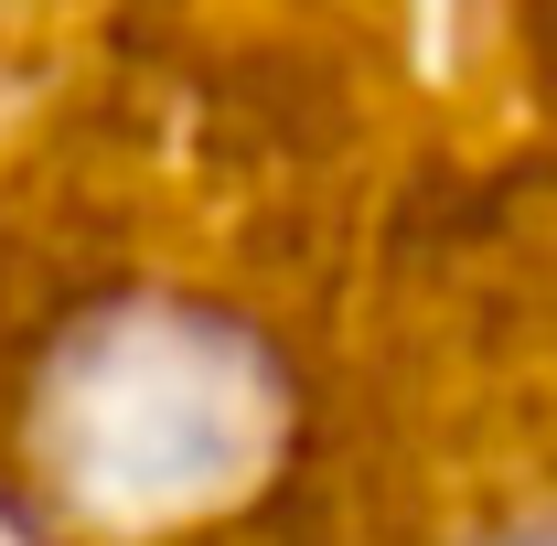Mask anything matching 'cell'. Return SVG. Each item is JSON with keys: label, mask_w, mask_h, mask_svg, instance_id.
I'll use <instances>...</instances> for the list:
<instances>
[{"label": "cell", "mask_w": 557, "mask_h": 546, "mask_svg": "<svg viewBox=\"0 0 557 546\" xmlns=\"http://www.w3.org/2000/svg\"><path fill=\"white\" fill-rule=\"evenodd\" d=\"M289 386L247 322L183 300L75 311L33 375V461L97 514H205L269 482Z\"/></svg>", "instance_id": "6da1fadb"}]
</instances>
